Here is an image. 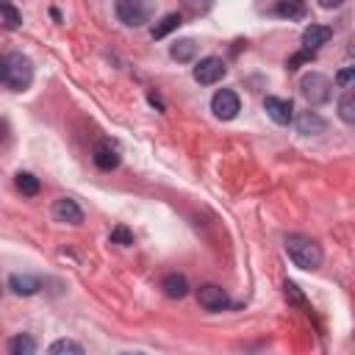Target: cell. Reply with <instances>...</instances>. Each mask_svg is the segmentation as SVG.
I'll return each mask as SVG.
<instances>
[{
  "instance_id": "6",
  "label": "cell",
  "mask_w": 355,
  "mask_h": 355,
  "mask_svg": "<svg viewBox=\"0 0 355 355\" xmlns=\"http://www.w3.org/2000/svg\"><path fill=\"white\" fill-rule=\"evenodd\" d=\"M211 111L216 119L227 122V119H236L239 111H241V100L233 89H219L214 97H211Z\"/></svg>"
},
{
  "instance_id": "24",
  "label": "cell",
  "mask_w": 355,
  "mask_h": 355,
  "mask_svg": "<svg viewBox=\"0 0 355 355\" xmlns=\"http://www.w3.org/2000/svg\"><path fill=\"white\" fill-rule=\"evenodd\" d=\"M352 80H355V67H344V69L336 75V86H341V89H347V92H349Z\"/></svg>"
},
{
  "instance_id": "14",
  "label": "cell",
  "mask_w": 355,
  "mask_h": 355,
  "mask_svg": "<svg viewBox=\"0 0 355 355\" xmlns=\"http://www.w3.org/2000/svg\"><path fill=\"white\" fill-rule=\"evenodd\" d=\"M161 288H164V294H166L169 300H183V297L189 294V280H186V275H180V272H169V275H164Z\"/></svg>"
},
{
  "instance_id": "18",
  "label": "cell",
  "mask_w": 355,
  "mask_h": 355,
  "mask_svg": "<svg viewBox=\"0 0 355 355\" xmlns=\"http://www.w3.org/2000/svg\"><path fill=\"white\" fill-rule=\"evenodd\" d=\"M14 183H17V189L25 194V197H36L39 194V178L36 175H31V172H17V178H14Z\"/></svg>"
},
{
  "instance_id": "2",
  "label": "cell",
  "mask_w": 355,
  "mask_h": 355,
  "mask_svg": "<svg viewBox=\"0 0 355 355\" xmlns=\"http://www.w3.org/2000/svg\"><path fill=\"white\" fill-rule=\"evenodd\" d=\"M286 252H288V258L300 266V269H305V272H311V269H319L322 266V247L311 239V236H302V233H291V236H286Z\"/></svg>"
},
{
  "instance_id": "28",
  "label": "cell",
  "mask_w": 355,
  "mask_h": 355,
  "mask_svg": "<svg viewBox=\"0 0 355 355\" xmlns=\"http://www.w3.org/2000/svg\"><path fill=\"white\" fill-rule=\"evenodd\" d=\"M122 355H144V352H122Z\"/></svg>"
},
{
  "instance_id": "1",
  "label": "cell",
  "mask_w": 355,
  "mask_h": 355,
  "mask_svg": "<svg viewBox=\"0 0 355 355\" xmlns=\"http://www.w3.org/2000/svg\"><path fill=\"white\" fill-rule=\"evenodd\" d=\"M0 83L11 92H25L33 83V61L22 53H8L0 58Z\"/></svg>"
},
{
  "instance_id": "11",
  "label": "cell",
  "mask_w": 355,
  "mask_h": 355,
  "mask_svg": "<svg viewBox=\"0 0 355 355\" xmlns=\"http://www.w3.org/2000/svg\"><path fill=\"white\" fill-rule=\"evenodd\" d=\"M333 39V28L330 25H316L311 22L305 31H302V50L305 53H316L322 44H327Z\"/></svg>"
},
{
  "instance_id": "5",
  "label": "cell",
  "mask_w": 355,
  "mask_h": 355,
  "mask_svg": "<svg viewBox=\"0 0 355 355\" xmlns=\"http://www.w3.org/2000/svg\"><path fill=\"white\" fill-rule=\"evenodd\" d=\"M225 72H227V67H225V61L219 55H205V58L197 61V67H194L191 75H194V80L200 86H214L216 80L225 78Z\"/></svg>"
},
{
  "instance_id": "8",
  "label": "cell",
  "mask_w": 355,
  "mask_h": 355,
  "mask_svg": "<svg viewBox=\"0 0 355 355\" xmlns=\"http://www.w3.org/2000/svg\"><path fill=\"white\" fill-rule=\"evenodd\" d=\"M263 111H266V116H269L275 125H288V122L294 119V105H291V100H286V97H275V94L263 97Z\"/></svg>"
},
{
  "instance_id": "16",
  "label": "cell",
  "mask_w": 355,
  "mask_h": 355,
  "mask_svg": "<svg viewBox=\"0 0 355 355\" xmlns=\"http://www.w3.org/2000/svg\"><path fill=\"white\" fill-rule=\"evenodd\" d=\"M169 55H172L175 61H180V64H186V61H191V58L197 55V42H194V39H178V42L169 47Z\"/></svg>"
},
{
  "instance_id": "4",
  "label": "cell",
  "mask_w": 355,
  "mask_h": 355,
  "mask_svg": "<svg viewBox=\"0 0 355 355\" xmlns=\"http://www.w3.org/2000/svg\"><path fill=\"white\" fill-rule=\"evenodd\" d=\"M114 11H116V17H119L122 25H128V28H141V25L150 19L153 6L139 3V0H119Z\"/></svg>"
},
{
  "instance_id": "21",
  "label": "cell",
  "mask_w": 355,
  "mask_h": 355,
  "mask_svg": "<svg viewBox=\"0 0 355 355\" xmlns=\"http://www.w3.org/2000/svg\"><path fill=\"white\" fill-rule=\"evenodd\" d=\"M338 116H341L347 125L355 122V94H352V92H344V94H341V100H338Z\"/></svg>"
},
{
  "instance_id": "7",
  "label": "cell",
  "mask_w": 355,
  "mask_h": 355,
  "mask_svg": "<svg viewBox=\"0 0 355 355\" xmlns=\"http://www.w3.org/2000/svg\"><path fill=\"white\" fill-rule=\"evenodd\" d=\"M197 302H200V308H205V311H211V313H219V311H225V308L230 305L225 288L216 286V283L200 286V288H197Z\"/></svg>"
},
{
  "instance_id": "10",
  "label": "cell",
  "mask_w": 355,
  "mask_h": 355,
  "mask_svg": "<svg viewBox=\"0 0 355 355\" xmlns=\"http://www.w3.org/2000/svg\"><path fill=\"white\" fill-rule=\"evenodd\" d=\"M53 219L61 225H80L83 222V211L72 197H58L53 202Z\"/></svg>"
},
{
  "instance_id": "27",
  "label": "cell",
  "mask_w": 355,
  "mask_h": 355,
  "mask_svg": "<svg viewBox=\"0 0 355 355\" xmlns=\"http://www.w3.org/2000/svg\"><path fill=\"white\" fill-rule=\"evenodd\" d=\"M6 139H8V122L0 119V141H6Z\"/></svg>"
},
{
  "instance_id": "22",
  "label": "cell",
  "mask_w": 355,
  "mask_h": 355,
  "mask_svg": "<svg viewBox=\"0 0 355 355\" xmlns=\"http://www.w3.org/2000/svg\"><path fill=\"white\" fill-rule=\"evenodd\" d=\"M0 17H3L6 28H19V25H22V14H19L11 3H0Z\"/></svg>"
},
{
  "instance_id": "12",
  "label": "cell",
  "mask_w": 355,
  "mask_h": 355,
  "mask_svg": "<svg viewBox=\"0 0 355 355\" xmlns=\"http://www.w3.org/2000/svg\"><path fill=\"white\" fill-rule=\"evenodd\" d=\"M8 288L17 294V297H33V294H39V288H42V280L36 277V275H11L8 277Z\"/></svg>"
},
{
  "instance_id": "13",
  "label": "cell",
  "mask_w": 355,
  "mask_h": 355,
  "mask_svg": "<svg viewBox=\"0 0 355 355\" xmlns=\"http://www.w3.org/2000/svg\"><path fill=\"white\" fill-rule=\"evenodd\" d=\"M294 125H297V130H300L302 136H319V133L327 130V122H324L316 111H302V114L294 119Z\"/></svg>"
},
{
  "instance_id": "25",
  "label": "cell",
  "mask_w": 355,
  "mask_h": 355,
  "mask_svg": "<svg viewBox=\"0 0 355 355\" xmlns=\"http://www.w3.org/2000/svg\"><path fill=\"white\" fill-rule=\"evenodd\" d=\"M313 61V53H305V50H300V53H294L288 61H286V67L288 69H297V67H302V64H311Z\"/></svg>"
},
{
  "instance_id": "20",
  "label": "cell",
  "mask_w": 355,
  "mask_h": 355,
  "mask_svg": "<svg viewBox=\"0 0 355 355\" xmlns=\"http://www.w3.org/2000/svg\"><path fill=\"white\" fill-rule=\"evenodd\" d=\"M180 22H183V19H180V14H164V17H161V22H158L150 33H153V39H164V36H166V33H172Z\"/></svg>"
},
{
  "instance_id": "17",
  "label": "cell",
  "mask_w": 355,
  "mask_h": 355,
  "mask_svg": "<svg viewBox=\"0 0 355 355\" xmlns=\"http://www.w3.org/2000/svg\"><path fill=\"white\" fill-rule=\"evenodd\" d=\"M272 11H275L277 17H283V19H302V17L308 14V8H305L302 3H291V0H280Z\"/></svg>"
},
{
  "instance_id": "26",
  "label": "cell",
  "mask_w": 355,
  "mask_h": 355,
  "mask_svg": "<svg viewBox=\"0 0 355 355\" xmlns=\"http://www.w3.org/2000/svg\"><path fill=\"white\" fill-rule=\"evenodd\" d=\"M286 297H291L297 305H302V308H305V300H302V294L297 291V286H294L291 280H286Z\"/></svg>"
},
{
  "instance_id": "23",
  "label": "cell",
  "mask_w": 355,
  "mask_h": 355,
  "mask_svg": "<svg viewBox=\"0 0 355 355\" xmlns=\"http://www.w3.org/2000/svg\"><path fill=\"white\" fill-rule=\"evenodd\" d=\"M111 244H122V247H130L133 244V233L125 227V225H116L111 230Z\"/></svg>"
},
{
  "instance_id": "29",
  "label": "cell",
  "mask_w": 355,
  "mask_h": 355,
  "mask_svg": "<svg viewBox=\"0 0 355 355\" xmlns=\"http://www.w3.org/2000/svg\"><path fill=\"white\" fill-rule=\"evenodd\" d=\"M0 294H3V286H0Z\"/></svg>"
},
{
  "instance_id": "19",
  "label": "cell",
  "mask_w": 355,
  "mask_h": 355,
  "mask_svg": "<svg viewBox=\"0 0 355 355\" xmlns=\"http://www.w3.org/2000/svg\"><path fill=\"white\" fill-rule=\"evenodd\" d=\"M47 355H83V347L72 338H58L47 347Z\"/></svg>"
},
{
  "instance_id": "3",
  "label": "cell",
  "mask_w": 355,
  "mask_h": 355,
  "mask_svg": "<svg viewBox=\"0 0 355 355\" xmlns=\"http://www.w3.org/2000/svg\"><path fill=\"white\" fill-rule=\"evenodd\" d=\"M300 94L311 105H324L330 100V94H333V80L327 75H322V72H308L300 80Z\"/></svg>"
},
{
  "instance_id": "9",
  "label": "cell",
  "mask_w": 355,
  "mask_h": 355,
  "mask_svg": "<svg viewBox=\"0 0 355 355\" xmlns=\"http://www.w3.org/2000/svg\"><path fill=\"white\" fill-rule=\"evenodd\" d=\"M92 161H94V166L100 172H111V169L119 166V147L114 141H108V139L105 141H97L94 150H92Z\"/></svg>"
},
{
  "instance_id": "15",
  "label": "cell",
  "mask_w": 355,
  "mask_h": 355,
  "mask_svg": "<svg viewBox=\"0 0 355 355\" xmlns=\"http://www.w3.org/2000/svg\"><path fill=\"white\" fill-rule=\"evenodd\" d=\"M8 355H36V338L28 333H17L8 341Z\"/></svg>"
}]
</instances>
